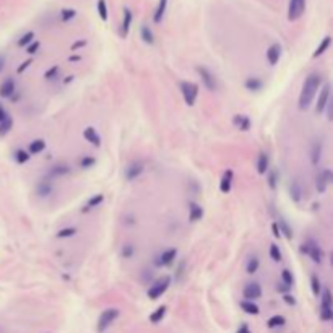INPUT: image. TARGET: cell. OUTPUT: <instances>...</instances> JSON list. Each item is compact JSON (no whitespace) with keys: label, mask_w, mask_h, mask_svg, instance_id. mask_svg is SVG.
<instances>
[{"label":"cell","mask_w":333,"mask_h":333,"mask_svg":"<svg viewBox=\"0 0 333 333\" xmlns=\"http://www.w3.org/2000/svg\"><path fill=\"white\" fill-rule=\"evenodd\" d=\"M322 86V77L318 74H310L307 78L304 80L302 83V90L299 93V99H298V107L301 111H307L310 104L314 103V99L317 96V93L320 91Z\"/></svg>","instance_id":"cell-1"},{"label":"cell","mask_w":333,"mask_h":333,"mask_svg":"<svg viewBox=\"0 0 333 333\" xmlns=\"http://www.w3.org/2000/svg\"><path fill=\"white\" fill-rule=\"evenodd\" d=\"M169 286H171V277H168V275H164V277H159V278L155 280L153 283H151V286L148 288L147 296H148L151 301L159 299L166 291H168Z\"/></svg>","instance_id":"cell-2"},{"label":"cell","mask_w":333,"mask_h":333,"mask_svg":"<svg viewBox=\"0 0 333 333\" xmlns=\"http://www.w3.org/2000/svg\"><path fill=\"white\" fill-rule=\"evenodd\" d=\"M301 252L302 254H306L317 265H320L323 262V250H322L320 245H318V242L314 241V239H309V241L304 242L301 245Z\"/></svg>","instance_id":"cell-3"},{"label":"cell","mask_w":333,"mask_h":333,"mask_svg":"<svg viewBox=\"0 0 333 333\" xmlns=\"http://www.w3.org/2000/svg\"><path fill=\"white\" fill-rule=\"evenodd\" d=\"M179 90H180V95L184 98V103L192 107L195 103H197V98H198V86L192 83V82H180L179 83Z\"/></svg>","instance_id":"cell-4"},{"label":"cell","mask_w":333,"mask_h":333,"mask_svg":"<svg viewBox=\"0 0 333 333\" xmlns=\"http://www.w3.org/2000/svg\"><path fill=\"white\" fill-rule=\"evenodd\" d=\"M322 301H320V318L325 322L331 320L333 317V294L330 288L322 289Z\"/></svg>","instance_id":"cell-5"},{"label":"cell","mask_w":333,"mask_h":333,"mask_svg":"<svg viewBox=\"0 0 333 333\" xmlns=\"http://www.w3.org/2000/svg\"><path fill=\"white\" fill-rule=\"evenodd\" d=\"M119 314H120V310L115 307H109V309L103 310V314H101L98 318V331H104L106 328H109L115 322V318L119 317Z\"/></svg>","instance_id":"cell-6"},{"label":"cell","mask_w":333,"mask_h":333,"mask_svg":"<svg viewBox=\"0 0 333 333\" xmlns=\"http://www.w3.org/2000/svg\"><path fill=\"white\" fill-rule=\"evenodd\" d=\"M330 98H331V86L328 83H325L320 88V93H318V98H317V103H315V114L317 115H322L325 112Z\"/></svg>","instance_id":"cell-7"},{"label":"cell","mask_w":333,"mask_h":333,"mask_svg":"<svg viewBox=\"0 0 333 333\" xmlns=\"http://www.w3.org/2000/svg\"><path fill=\"white\" fill-rule=\"evenodd\" d=\"M306 2L307 0H289V5H288L289 21H296L304 15V12H306Z\"/></svg>","instance_id":"cell-8"},{"label":"cell","mask_w":333,"mask_h":333,"mask_svg":"<svg viewBox=\"0 0 333 333\" xmlns=\"http://www.w3.org/2000/svg\"><path fill=\"white\" fill-rule=\"evenodd\" d=\"M197 74L202 80V83H204L207 86L208 91H216L218 90V80H216V77L210 72L207 67H197Z\"/></svg>","instance_id":"cell-9"},{"label":"cell","mask_w":333,"mask_h":333,"mask_svg":"<svg viewBox=\"0 0 333 333\" xmlns=\"http://www.w3.org/2000/svg\"><path fill=\"white\" fill-rule=\"evenodd\" d=\"M18 86L13 77H7L2 83H0V98L2 99H12L17 95Z\"/></svg>","instance_id":"cell-10"},{"label":"cell","mask_w":333,"mask_h":333,"mask_svg":"<svg viewBox=\"0 0 333 333\" xmlns=\"http://www.w3.org/2000/svg\"><path fill=\"white\" fill-rule=\"evenodd\" d=\"M262 294H263V289L258 281H250V283H247L242 289L244 299H247V301H257L262 298Z\"/></svg>","instance_id":"cell-11"},{"label":"cell","mask_w":333,"mask_h":333,"mask_svg":"<svg viewBox=\"0 0 333 333\" xmlns=\"http://www.w3.org/2000/svg\"><path fill=\"white\" fill-rule=\"evenodd\" d=\"M333 182V172L330 169H323L317 174L315 177V189L318 193H325L327 192L328 184Z\"/></svg>","instance_id":"cell-12"},{"label":"cell","mask_w":333,"mask_h":333,"mask_svg":"<svg viewBox=\"0 0 333 333\" xmlns=\"http://www.w3.org/2000/svg\"><path fill=\"white\" fill-rule=\"evenodd\" d=\"M145 172V164L142 163V161H139V159H135V161H132V163H128L127 164V168H125V171H124V176H125V179L127 180H135V179H139L142 174Z\"/></svg>","instance_id":"cell-13"},{"label":"cell","mask_w":333,"mask_h":333,"mask_svg":"<svg viewBox=\"0 0 333 333\" xmlns=\"http://www.w3.org/2000/svg\"><path fill=\"white\" fill-rule=\"evenodd\" d=\"M36 195H38L39 198H47L50 193L54 192V184H52V179L50 177H44L41 179L38 184H36V189H34Z\"/></svg>","instance_id":"cell-14"},{"label":"cell","mask_w":333,"mask_h":333,"mask_svg":"<svg viewBox=\"0 0 333 333\" xmlns=\"http://www.w3.org/2000/svg\"><path fill=\"white\" fill-rule=\"evenodd\" d=\"M72 168L67 163H57L54 166H50L49 171H47V177L50 179H59V177H65L70 174Z\"/></svg>","instance_id":"cell-15"},{"label":"cell","mask_w":333,"mask_h":333,"mask_svg":"<svg viewBox=\"0 0 333 333\" xmlns=\"http://www.w3.org/2000/svg\"><path fill=\"white\" fill-rule=\"evenodd\" d=\"M177 258V249H166L156 260V267H171Z\"/></svg>","instance_id":"cell-16"},{"label":"cell","mask_w":333,"mask_h":333,"mask_svg":"<svg viewBox=\"0 0 333 333\" xmlns=\"http://www.w3.org/2000/svg\"><path fill=\"white\" fill-rule=\"evenodd\" d=\"M281 54H283V47H281L280 42H273V44L267 49V60L272 65H277L281 59Z\"/></svg>","instance_id":"cell-17"},{"label":"cell","mask_w":333,"mask_h":333,"mask_svg":"<svg viewBox=\"0 0 333 333\" xmlns=\"http://www.w3.org/2000/svg\"><path fill=\"white\" fill-rule=\"evenodd\" d=\"M322 155H323V143H322V140H314V143L310 145V153H309L310 164L317 166L318 163H320Z\"/></svg>","instance_id":"cell-18"},{"label":"cell","mask_w":333,"mask_h":333,"mask_svg":"<svg viewBox=\"0 0 333 333\" xmlns=\"http://www.w3.org/2000/svg\"><path fill=\"white\" fill-rule=\"evenodd\" d=\"M233 182H234V172H233V169H226L223 172L221 180H220L221 193H229L231 189H233Z\"/></svg>","instance_id":"cell-19"},{"label":"cell","mask_w":333,"mask_h":333,"mask_svg":"<svg viewBox=\"0 0 333 333\" xmlns=\"http://www.w3.org/2000/svg\"><path fill=\"white\" fill-rule=\"evenodd\" d=\"M83 139L88 142V143H91L93 147H96V148H99L101 147V135H99V132L95 128V127H85V130H83Z\"/></svg>","instance_id":"cell-20"},{"label":"cell","mask_w":333,"mask_h":333,"mask_svg":"<svg viewBox=\"0 0 333 333\" xmlns=\"http://www.w3.org/2000/svg\"><path fill=\"white\" fill-rule=\"evenodd\" d=\"M255 169L258 174H267L270 171V158L265 151H260L257 156V163H255Z\"/></svg>","instance_id":"cell-21"},{"label":"cell","mask_w":333,"mask_h":333,"mask_svg":"<svg viewBox=\"0 0 333 333\" xmlns=\"http://www.w3.org/2000/svg\"><path fill=\"white\" fill-rule=\"evenodd\" d=\"M233 124L241 130V132H249L250 127H252V120L249 115H244V114H236L234 119H233Z\"/></svg>","instance_id":"cell-22"},{"label":"cell","mask_w":333,"mask_h":333,"mask_svg":"<svg viewBox=\"0 0 333 333\" xmlns=\"http://www.w3.org/2000/svg\"><path fill=\"white\" fill-rule=\"evenodd\" d=\"M132 21H134L132 10L125 7V9H124V18H122V26H120V36H122V38H127V36H128L130 26H132Z\"/></svg>","instance_id":"cell-23"},{"label":"cell","mask_w":333,"mask_h":333,"mask_svg":"<svg viewBox=\"0 0 333 333\" xmlns=\"http://www.w3.org/2000/svg\"><path fill=\"white\" fill-rule=\"evenodd\" d=\"M46 147H47V143L44 139H34L28 145V151H30L31 156H36V155H41L42 151L46 150Z\"/></svg>","instance_id":"cell-24"},{"label":"cell","mask_w":333,"mask_h":333,"mask_svg":"<svg viewBox=\"0 0 333 333\" xmlns=\"http://www.w3.org/2000/svg\"><path fill=\"white\" fill-rule=\"evenodd\" d=\"M289 195H291V198L294 204H301L302 200V185L299 180H291V184H289Z\"/></svg>","instance_id":"cell-25"},{"label":"cell","mask_w":333,"mask_h":333,"mask_svg":"<svg viewBox=\"0 0 333 333\" xmlns=\"http://www.w3.org/2000/svg\"><path fill=\"white\" fill-rule=\"evenodd\" d=\"M168 2L169 0H158V5H156L155 13H153V21L156 25L163 21V18L166 15V10H168Z\"/></svg>","instance_id":"cell-26"},{"label":"cell","mask_w":333,"mask_h":333,"mask_svg":"<svg viewBox=\"0 0 333 333\" xmlns=\"http://www.w3.org/2000/svg\"><path fill=\"white\" fill-rule=\"evenodd\" d=\"M204 218V208L198 204H190L189 205V221L190 223H197Z\"/></svg>","instance_id":"cell-27"},{"label":"cell","mask_w":333,"mask_h":333,"mask_svg":"<svg viewBox=\"0 0 333 333\" xmlns=\"http://www.w3.org/2000/svg\"><path fill=\"white\" fill-rule=\"evenodd\" d=\"M140 38L145 44L153 46L155 44V33L151 31V28L148 25H142L140 26Z\"/></svg>","instance_id":"cell-28"},{"label":"cell","mask_w":333,"mask_h":333,"mask_svg":"<svg viewBox=\"0 0 333 333\" xmlns=\"http://www.w3.org/2000/svg\"><path fill=\"white\" fill-rule=\"evenodd\" d=\"M244 86H245V90L255 93V91H260V90L263 88V82H262V80H260L258 77H249V78L244 82Z\"/></svg>","instance_id":"cell-29"},{"label":"cell","mask_w":333,"mask_h":333,"mask_svg":"<svg viewBox=\"0 0 333 333\" xmlns=\"http://www.w3.org/2000/svg\"><path fill=\"white\" fill-rule=\"evenodd\" d=\"M104 193H96V195H93V197L86 202L85 204V207H83V212L86 213V212H90V210H95V208H98L101 204L104 202Z\"/></svg>","instance_id":"cell-30"},{"label":"cell","mask_w":333,"mask_h":333,"mask_svg":"<svg viewBox=\"0 0 333 333\" xmlns=\"http://www.w3.org/2000/svg\"><path fill=\"white\" fill-rule=\"evenodd\" d=\"M241 309L244 310L245 314H250V315H258L260 314V307L255 304V301H247V299H242L241 301Z\"/></svg>","instance_id":"cell-31"},{"label":"cell","mask_w":333,"mask_h":333,"mask_svg":"<svg viewBox=\"0 0 333 333\" xmlns=\"http://www.w3.org/2000/svg\"><path fill=\"white\" fill-rule=\"evenodd\" d=\"M331 46V36H325V38L320 41V44L317 46V49L314 50V54H312V57L314 59H317V57H320V55H323L325 52H327V49Z\"/></svg>","instance_id":"cell-32"},{"label":"cell","mask_w":333,"mask_h":333,"mask_svg":"<svg viewBox=\"0 0 333 333\" xmlns=\"http://www.w3.org/2000/svg\"><path fill=\"white\" fill-rule=\"evenodd\" d=\"M30 158H31L30 151L25 148H18L13 151V159H15L17 164H26L28 161H30Z\"/></svg>","instance_id":"cell-33"},{"label":"cell","mask_w":333,"mask_h":333,"mask_svg":"<svg viewBox=\"0 0 333 333\" xmlns=\"http://www.w3.org/2000/svg\"><path fill=\"white\" fill-rule=\"evenodd\" d=\"M258 269H260V258L257 255H250L247 258V263H245V272L249 275H254L258 272Z\"/></svg>","instance_id":"cell-34"},{"label":"cell","mask_w":333,"mask_h":333,"mask_svg":"<svg viewBox=\"0 0 333 333\" xmlns=\"http://www.w3.org/2000/svg\"><path fill=\"white\" fill-rule=\"evenodd\" d=\"M12 128H13V117L9 114L4 122H0V139H4L5 135H9Z\"/></svg>","instance_id":"cell-35"},{"label":"cell","mask_w":333,"mask_h":333,"mask_svg":"<svg viewBox=\"0 0 333 333\" xmlns=\"http://www.w3.org/2000/svg\"><path fill=\"white\" fill-rule=\"evenodd\" d=\"M166 310H168V306H159L153 314L150 315V322L151 323H159L166 315Z\"/></svg>","instance_id":"cell-36"},{"label":"cell","mask_w":333,"mask_h":333,"mask_svg":"<svg viewBox=\"0 0 333 333\" xmlns=\"http://www.w3.org/2000/svg\"><path fill=\"white\" fill-rule=\"evenodd\" d=\"M310 289H312L314 296H320V294H322L323 286H322L320 280H318V277H317L315 273H314V275H310Z\"/></svg>","instance_id":"cell-37"},{"label":"cell","mask_w":333,"mask_h":333,"mask_svg":"<svg viewBox=\"0 0 333 333\" xmlns=\"http://www.w3.org/2000/svg\"><path fill=\"white\" fill-rule=\"evenodd\" d=\"M31 42H34V33L33 31H28V33H25L21 38L18 39V42H17V46L18 47H28L31 44Z\"/></svg>","instance_id":"cell-38"},{"label":"cell","mask_w":333,"mask_h":333,"mask_svg":"<svg viewBox=\"0 0 333 333\" xmlns=\"http://www.w3.org/2000/svg\"><path fill=\"white\" fill-rule=\"evenodd\" d=\"M278 226H280V231H281V236H285L286 239H293V228L289 226V223L286 220H280Z\"/></svg>","instance_id":"cell-39"},{"label":"cell","mask_w":333,"mask_h":333,"mask_svg":"<svg viewBox=\"0 0 333 333\" xmlns=\"http://www.w3.org/2000/svg\"><path fill=\"white\" fill-rule=\"evenodd\" d=\"M281 283H285L286 286L293 288V285H294V275H293L291 270H288V269L281 270Z\"/></svg>","instance_id":"cell-40"},{"label":"cell","mask_w":333,"mask_h":333,"mask_svg":"<svg viewBox=\"0 0 333 333\" xmlns=\"http://www.w3.org/2000/svg\"><path fill=\"white\" fill-rule=\"evenodd\" d=\"M286 323V318L283 315H273L269 318V322H267V325H269L270 328H277V327H283V325Z\"/></svg>","instance_id":"cell-41"},{"label":"cell","mask_w":333,"mask_h":333,"mask_svg":"<svg viewBox=\"0 0 333 333\" xmlns=\"http://www.w3.org/2000/svg\"><path fill=\"white\" fill-rule=\"evenodd\" d=\"M98 15L103 21H107V18H109V12H107L106 0H98Z\"/></svg>","instance_id":"cell-42"},{"label":"cell","mask_w":333,"mask_h":333,"mask_svg":"<svg viewBox=\"0 0 333 333\" xmlns=\"http://www.w3.org/2000/svg\"><path fill=\"white\" fill-rule=\"evenodd\" d=\"M269 254H270V258L273 260V262H281V258H283V255H281V250L278 247V244H270V249H269Z\"/></svg>","instance_id":"cell-43"},{"label":"cell","mask_w":333,"mask_h":333,"mask_svg":"<svg viewBox=\"0 0 333 333\" xmlns=\"http://www.w3.org/2000/svg\"><path fill=\"white\" fill-rule=\"evenodd\" d=\"M78 233L77 228H62L55 233V236L59 239H67V237H74Z\"/></svg>","instance_id":"cell-44"},{"label":"cell","mask_w":333,"mask_h":333,"mask_svg":"<svg viewBox=\"0 0 333 333\" xmlns=\"http://www.w3.org/2000/svg\"><path fill=\"white\" fill-rule=\"evenodd\" d=\"M59 72H60L59 65H52V67H50L44 74V80H46V82H54V80L59 77Z\"/></svg>","instance_id":"cell-45"},{"label":"cell","mask_w":333,"mask_h":333,"mask_svg":"<svg viewBox=\"0 0 333 333\" xmlns=\"http://www.w3.org/2000/svg\"><path fill=\"white\" fill-rule=\"evenodd\" d=\"M95 164H96V158H95V156L86 155V156L82 158V161H80V168L90 169V168H93V166H95Z\"/></svg>","instance_id":"cell-46"},{"label":"cell","mask_w":333,"mask_h":333,"mask_svg":"<svg viewBox=\"0 0 333 333\" xmlns=\"http://www.w3.org/2000/svg\"><path fill=\"white\" fill-rule=\"evenodd\" d=\"M75 17H77V10H74V9H63L60 12V20L63 21V23H67V21L74 20Z\"/></svg>","instance_id":"cell-47"},{"label":"cell","mask_w":333,"mask_h":333,"mask_svg":"<svg viewBox=\"0 0 333 333\" xmlns=\"http://www.w3.org/2000/svg\"><path fill=\"white\" fill-rule=\"evenodd\" d=\"M277 185H278V171L272 169L270 174H269V187H270L272 190H275V189H277Z\"/></svg>","instance_id":"cell-48"},{"label":"cell","mask_w":333,"mask_h":333,"mask_svg":"<svg viewBox=\"0 0 333 333\" xmlns=\"http://www.w3.org/2000/svg\"><path fill=\"white\" fill-rule=\"evenodd\" d=\"M135 254V247L132 244H125L124 247H122V257L124 258H132Z\"/></svg>","instance_id":"cell-49"},{"label":"cell","mask_w":333,"mask_h":333,"mask_svg":"<svg viewBox=\"0 0 333 333\" xmlns=\"http://www.w3.org/2000/svg\"><path fill=\"white\" fill-rule=\"evenodd\" d=\"M39 47H41V42H39V41H34V42H31V44L26 47V54L34 55V54L39 50Z\"/></svg>","instance_id":"cell-50"},{"label":"cell","mask_w":333,"mask_h":333,"mask_svg":"<svg viewBox=\"0 0 333 333\" xmlns=\"http://www.w3.org/2000/svg\"><path fill=\"white\" fill-rule=\"evenodd\" d=\"M325 114H327V119H328L330 122H333V95H331V98H330V101H328V104H327Z\"/></svg>","instance_id":"cell-51"},{"label":"cell","mask_w":333,"mask_h":333,"mask_svg":"<svg viewBox=\"0 0 333 333\" xmlns=\"http://www.w3.org/2000/svg\"><path fill=\"white\" fill-rule=\"evenodd\" d=\"M31 63H33V59H28V60H25V62H21V65L17 69V74L21 75L26 69H30V65H31Z\"/></svg>","instance_id":"cell-52"},{"label":"cell","mask_w":333,"mask_h":333,"mask_svg":"<svg viewBox=\"0 0 333 333\" xmlns=\"http://www.w3.org/2000/svg\"><path fill=\"white\" fill-rule=\"evenodd\" d=\"M283 301L288 304V306H296V302H298V301L294 299V296H293V294H289V293L283 294Z\"/></svg>","instance_id":"cell-53"},{"label":"cell","mask_w":333,"mask_h":333,"mask_svg":"<svg viewBox=\"0 0 333 333\" xmlns=\"http://www.w3.org/2000/svg\"><path fill=\"white\" fill-rule=\"evenodd\" d=\"M272 231H273V236L277 237V239H280V237H281V231H280L278 223H273V224H272Z\"/></svg>","instance_id":"cell-54"},{"label":"cell","mask_w":333,"mask_h":333,"mask_svg":"<svg viewBox=\"0 0 333 333\" xmlns=\"http://www.w3.org/2000/svg\"><path fill=\"white\" fill-rule=\"evenodd\" d=\"M7 115H9V111H7L5 106L0 103V122H4L7 119Z\"/></svg>","instance_id":"cell-55"},{"label":"cell","mask_w":333,"mask_h":333,"mask_svg":"<svg viewBox=\"0 0 333 333\" xmlns=\"http://www.w3.org/2000/svg\"><path fill=\"white\" fill-rule=\"evenodd\" d=\"M236 333H252V331H250V327H249L247 323H242L241 327L237 328V331H236Z\"/></svg>","instance_id":"cell-56"},{"label":"cell","mask_w":333,"mask_h":333,"mask_svg":"<svg viewBox=\"0 0 333 333\" xmlns=\"http://www.w3.org/2000/svg\"><path fill=\"white\" fill-rule=\"evenodd\" d=\"M5 65H7V57L4 54H0V74L5 70Z\"/></svg>","instance_id":"cell-57"},{"label":"cell","mask_w":333,"mask_h":333,"mask_svg":"<svg viewBox=\"0 0 333 333\" xmlns=\"http://www.w3.org/2000/svg\"><path fill=\"white\" fill-rule=\"evenodd\" d=\"M83 46H86V41H85V39H82V41L75 42V44H72V50H77V49L83 47Z\"/></svg>","instance_id":"cell-58"},{"label":"cell","mask_w":333,"mask_h":333,"mask_svg":"<svg viewBox=\"0 0 333 333\" xmlns=\"http://www.w3.org/2000/svg\"><path fill=\"white\" fill-rule=\"evenodd\" d=\"M289 289H291V288L286 286L285 283H280V286H278V291H280L281 294H286V293H289Z\"/></svg>","instance_id":"cell-59"},{"label":"cell","mask_w":333,"mask_h":333,"mask_svg":"<svg viewBox=\"0 0 333 333\" xmlns=\"http://www.w3.org/2000/svg\"><path fill=\"white\" fill-rule=\"evenodd\" d=\"M69 60L70 62H78V60H82V57H80V55H72Z\"/></svg>","instance_id":"cell-60"},{"label":"cell","mask_w":333,"mask_h":333,"mask_svg":"<svg viewBox=\"0 0 333 333\" xmlns=\"http://www.w3.org/2000/svg\"><path fill=\"white\" fill-rule=\"evenodd\" d=\"M330 263L333 265V252H330Z\"/></svg>","instance_id":"cell-61"},{"label":"cell","mask_w":333,"mask_h":333,"mask_svg":"<svg viewBox=\"0 0 333 333\" xmlns=\"http://www.w3.org/2000/svg\"><path fill=\"white\" fill-rule=\"evenodd\" d=\"M331 320H333V317H331Z\"/></svg>","instance_id":"cell-62"}]
</instances>
